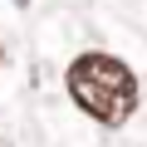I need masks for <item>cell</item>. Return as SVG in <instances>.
<instances>
[{
    "mask_svg": "<svg viewBox=\"0 0 147 147\" xmlns=\"http://www.w3.org/2000/svg\"><path fill=\"white\" fill-rule=\"evenodd\" d=\"M64 84H69V98L103 127H123L137 113V74L113 54H98V49L79 54L69 64Z\"/></svg>",
    "mask_w": 147,
    "mask_h": 147,
    "instance_id": "cell-1",
    "label": "cell"
},
{
    "mask_svg": "<svg viewBox=\"0 0 147 147\" xmlns=\"http://www.w3.org/2000/svg\"><path fill=\"white\" fill-rule=\"evenodd\" d=\"M0 64H5V49H0Z\"/></svg>",
    "mask_w": 147,
    "mask_h": 147,
    "instance_id": "cell-2",
    "label": "cell"
}]
</instances>
